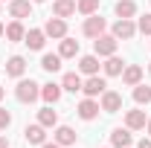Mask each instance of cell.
Segmentation results:
<instances>
[{"instance_id": "8992f818", "label": "cell", "mask_w": 151, "mask_h": 148, "mask_svg": "<svg viewBox=\"0 0 151 148\" xmlns=\"http://www.w3.org/2000/svg\"><path fill=\"white\" fill-rule=\"evenodd\" d=\"M99 102L96 99H90V96H84L81 102H78V108H76V113H78V119H84V122H93L96 116H99Z\"/></svg>"}, {"instance_id": "9c48e42d", "label": "cell", "mask_w": 151, "mask_h": 148, "mask_svg": "<svg viewBox=\"0 0 151 148\" xmlns=\"http://www.w3.org/2000/svg\"><path fill=\"white\" fill-rule=\"evenodd\" d=\"M23 139H26L29 145H44V142H47V128H44L41 122L26 125V128H23Z\"/></svg>"}, {"instance_id": "1f68e13d", "label": "cell", "mask_w": 151, "mask_h": 148, "mask_svg": "<svg viewBox=\"0 0 151 148\" xmlns=\"http://www.w3.org/2000/svg\"><path fill=\"white\" fill-rule=\"evenodd\" d=\"M41 148H64V145H58L55 139H52V142H44V145H41Z\"/></svg>"}, {"instance_id": "d4e9b609", "label": "cell", "mask_w": 151, "mask_h": 148, "mask_svg": "<svg viewBox=\"0 0 151 148\" xmlns=\"http://www.w3.org/2000/svg\"><path fill=\"white\" fill-rule=\"evenodd\" d=\"M113 12H116V18H134L137 15V3L134 0H116Z\"/></svg>"}, {"instance_id": "484cf974", "label": "cell", "mask_w": 151, "mask_h": 148, "mask_svg": "<svg viewBox=\"0 0 151 148\" xmlns=\"http://www.w3.org/2000/svg\"><path fill=\"white\" fill-rule=\"evenodd\" d=\"M61 61H64V58L58 55V52H47V55L41 58V67H44L47 73H58V70H61Z\"/></svg>"}, {"instance_id": "74e56055", "label": "cell", "mask_w": 151, "mask_h": 148, "mask_svg": "<svg viewBox=\"0 0 151 148\" xmlns=\"http://www.w3.org/2000/svg\"><path fill=\"white\" fill-rule=\"evenodd\" d=\"M148 73H151V64H148Z\"/></svg>"}, {"instance_id": "9a60e30c", "label": "cell", "mask_w": 151, "mask_h": 148, "mask_svg": "<svg viewBox=\"0 0 151 148\" xmlns=\"http://www.w3.org/2000/svg\"><path fill=\"white\" fill-rule=\"evenodd\" d=\"M131 142H134L131 128H113V131H111V145H113V148H128Z\"/></svg>"}, {"instance_id": "e0dca14e", "label": "cell", "mask_w": 151, "mask_h": 148, "mask_svg": "<svg viewBox=\"0 0 151 148\" xmlns=\"http://www.w3.org/2000/svg\"><path fill=\"white\" fill-rule=\"evenodd\" d=\"M52 15L67 20L70 15H76V0H55L52 3Z\"/></svg>"}, {"instance_id": "83f0119b", "label": "cell", "mask_w": 151, "mask_h": 148, "mask_svg": "<svg viewBox=\"0 0 151 148\" xmlns=\"http://www.w3.org/2000/svg\"><path fill=\"white\" fill-rule=\"evenodd\" d=\"M76 12H81L84 18H87V15H96V12H99V0H78V3H76Z\"/></svg>"}, {"instance_id": "603a6c76", "label": "cell", "mask_w": 151, "mask_h": 148, "mask_svg": "<svg viewBox=\"0 0 151 148\" xmlns=\"http://www.w3.org/2000/svg\"><path fill=\"white\" fill-rule=\"evenodd\" d=\"M58 55H61V58H76V55H78V41H73V38H61Z\"/></svg>"}, {"instance_id": "5b68a950", "label": "cell", "mask_w": 151, "mask_h": 148, "mask_svg": "<svg viewBox=\"0 0 151 148\" xmlns=\"http://www.w3.org/2000/svg\"><path fill=\"white\" fill-rule=\"evenodd\" d=\"M81 32H84L87 38H99V35L108 32V20L99 18V15H87V18H84V26H81Z\"/></svg>"}, {"instance_id": "7a4b0ae2", "label": "cell", "mask_w": 151, "mask_h": 148, "mask_svg": "<svg viewBox=\"0 0 151 148\" xmlns=\"http://www.w3.org/2000/svg\"><path fill=\"white\" fill-rule=\"evenodd\" d=\"M116 47H119V41L113 35H99V38H93V52L99 58H108V55H116Z\"/></svg>"}, {"instance_id": "277c9868", "label": "cell", "mask_w": 151, "mask_h": 148, "mask_svg": "<svg viewBox=\"0 0 151 148\" xmlns=\"http://www.w3.org/2000/svg\"><path fill=\"white\" fill-rule=\"evenodd\" d=\"M105 90H108V81H105L99 73H96V75H87V78L81 81V93H84V96H90V99L102 96Z\"/></svg>"}, {"instance_id": "30bf717a", "label": "cell", "mask_w": 151, "mask_h": 148, "mask_svg": "<svg viewBox=\"0 0 151 148\" xmlns=\"http://www.w3.org/2000/svg\"><path fill=\"white\" fill-rule=\"evenodd\" d=\"M61 96H64V87H61V84H55V81L41 84V99H44L47 105H58V102H61Z\"/></svg>"}, {"instance_id": "4316f807", "label": "cell", "mask_w": 151, "mask_h": 148, "mask_svg": "<svg viewBox=\"0 0 151 148\" xmlns=\"http://www.w3.org/2000/svg\"><path fill=\"white\" fill-rule=\"evenodd\" d=\"M134 102H137L139 108H142V105H148V102H151V87H148V84H142V81H139V84L134 87Z\"/></svg>"}, {"instance_id": "4fadbf2b", "label": "cell", "mask_w": 151, "mask_h": 148, "mask_svg": "<svg viewBox=\"0 0 151 148\" xmlns=\"http://www.w3.org/2000/svg\"><path fill=\"white\" fill-rule=\"evenodd\" d=\"M26 73V58L23 55H12L6 61V75H12V78H23Z\"/></svg>"}, {"instance_id": "836d02e7", "label": "cell", "mask_w": 151, "mask_h": 148, "mask_svg": "<svg viewBox=\"0 0 151 148\" xmlns=\"http://www.w3.org/2000/svg\"><path fill=\"white\" fill-rule=\"evenodd\" d=\"M145 131H148V137H151V116H148V122H145Z\"/></svg>"}, {"instance_id": "6da1fadb", "label": "cell", "mask_w": 151, "mask_h": 148, "mask_svg": "<svg viewBox=\"0 0 151 148\" xmlns=\"http://www.w3.org/2000/svg\"><path fill=\"white\" fill-rule=\"evenodd\" d=\"M15 99L20 105H32L41 99V84L32 78H18V87H15Z\"/></svg>"}, {"instance_id": "2e32d148", "label": "cell", "mask_w": 151, "mask_h": 148, "mask_svg": "<svg viewBox=\"0 0 151 148\" xmlns=\"http://www.w3.org/2000/svg\"><path fill=\"white\" fill-rule=\"evenodd\" d=\"M102 70H105V75H122V70H125V61L119 55H108L105 58V64H102Z\"/></svg>"}, {"instance_id": "7402d4cb", "label": "cell", "mask_w": 151, "mask_h": 148, "mask_svg": "<svg viewBox=\"0 0 151 148\" xmlns=\"http://www.w3.org/2000/svg\"><path fill=\"white\" fill-rule=\"evenodd\" d=\"M38 122H41L44 128H55V125H58V113L52 111V105H47V108L38 111Z\"/></svg>"}, {"instance_id": "ac0fdd59", "label": "cell", "mask_w": 151, "mask_h": 148, "mask_svg": "<svg viewBox=\"0 0 151 148\" xmlns=\"http://www.w3.org/2000/svg\"><path fill=\"white\" fill-rule=\"evenodd\" d=\"M23 44H26L29 50H44V44H47L44 29H29V32H26V38H23Z\"/></svg>"}, {"instance_id": "d6a6232c", "label": "cell", "mask_w": 151, "mask_h": 148, "mask_svg": "<svg viewBox=\"0 0 151 148\" xmlns=\"http://www.w3.org/2000/svg\"><path fill=\"white\" fill-rule=\"evenodd\" d=\"M0 148H9V139L6 137H0Z\"/></svg>"}, {"instance_id": "ffe728a7", "label": "cell", "mask_w": 151, "mask_h": 148, "mask_svg": "<svg viewBox=\"0 0 151 148\" xmlns=\"http://www.w3.org/2000/svg\"><path fill=\"white\" fill-rule=\"evenodd\" d=\"M78 70L84 75H96L99 73V55H96V52L93 55H81L78 58Z\"/></svg>"}, {"instance_id": "d6986e66", "label": "cell", "mask_w": 151, "mask_h": 148, "mask_svg": "<svg viewBox=\"0 0 151 148\" xmlns=\"http://www.w3.org/2000/svg\"><path fill=\"white\" fill-rule=\"evenodd\" d=\"M55 142L58 145H76V131L70 125H55Z\"/></svg>"}, {"instance_id": "3957f363", "label": "cell", "mask_w": 151, "mask_h": 148, "mask_svg": "<svg viewBox=\"0 0 151 148\" xmlns=\"http://www.w3.org/2000/svg\"><path fill=\"white\" fill-rule=\"evenodd\" d=\"M111 35L116 38V41H131V38L137 35V23H134V18H119L116 23H113Z\"/></svg>"}, {"instance_id": "8d00e7d4", "label": "cell", "mask_w": 151, "mask_h": 148, "mask_svg": "<svg viewBox=\"0 0 151 148\" xmlns=\"http://www.w3.org/2000/svg\"><path fill=\"white\" fill-rule=\"evenodd\" d=\"M32 3H44V0H32Z\"/></svg>"}, {"instance_id": "5bb4252c", "label": "cell", "mask_w": 151, "mask_h": 148, "mask_svg": "<svg viewBox=\"0 0 151 148\" xmlns=\"http://www.w3.org/2000/svg\"><path fill=\"white\" fill-rule=\"evenodd\" d=\"M145 122H148L145 111H125V128H131V131H142V128H145Z\"/></svg>"}, {"instance_id": "e575fe53", "label": "cell", "mask_w": 151, "mask_h": 148, "mask_svg": "<svg viewBox=\"0 0 151 148\" xmlns=\"http://www.w3.org/2000/svg\"><path fill=\"white\" fill-rule=\"evenodd\" d=\"M6 35V26H3V20H0V38Z\"/></svg>"}, {"instance_id": "52a82bcc", "label": "cell", "mask_w": 151, "mask_h": 148, "mask_svg": "<svg viewBox=\"0 0 151 148\" xmlns=\"http://www.w3.org/2000/svg\"><path fill=\"white\" fill-rule=\"evenodd\" d=\"M44 35L52 38V41L67 38V20H64V18H50L47 23H44Z\"/></svg>"}, {"instance_id": "7c38bea8", "label": "cell", "mask_w": 151, "mask_h": 148, "mask_svg": "<svg viewBox=\"0 0 151 148\" xmlns=\"http://www.w3.org/2000/svg\"><path fill=\"white\" fill-rule=\"evenodd\" d=\"M139 81H142V67H139V64H125V70H122V84L137 87Z\"/></svg>"}, {"instance_id": "4dcf8cb0", "label": "cell", "mask_w": 151, "mask_h": 148, "mask_svg": "<svg viewBox=\"0 0 151 148\" xmlns=\"http://www.w3.org/2000/svg\"><path fill=\"white\" fill-rule=\"evenodd\" d=\"M137 148H151V137H142V139L137 142Z\"/></svg>"}, {"instance_id": "ba28073f", "label": "cell", "mask_w": 151, "mask_h": 148, "mask_svg": "<svg viewBox=\"0 0 151 148\" xmlns=\"http://www.w3.org/2000/svg\"><path fill=\"white\" fill-rule=\"evenodd\" d=\"M99 108L105 113H116V111H122V93H116V90H105L102 93V102H99Z\"/></svg>"}, {"instance_id": "f546056e", "label": "cell", "mask_w": 151, "mask_h": 148, "mask_svg": "<svg viewBox=\"0 0 151 148\" xmlns=\"http://www.w3.org/2000/svg\"><path fill=\"white\" fill-rule=\"evenodd\" d=\"M9 125H12V113L6 111V108H0V131H6Z\"/></svg>"}, {"instance_id": "8fae6325", "label": "cell", "mask_w": 151, "mask_h": 148, "mask_svg": "<svg viewBox=\"0 0 151 148\" xmlns=\"http://www.w3.org/2000/svg\"><path fill=\"white\" fill-rule=\"evenodd\" d=\"M9 15L15 20H23L32 15V0H9Z\"/></svg>"}, {"instance_id": "f35d334b", "label": "cell", "mask_w": 151, "mask_h": 148, "mask_svg": "<svg viewBox=\"0 0 151 148\" xmlns=\"http://www.w3.org/2000/svg\"><path fill=\"white\" fill-rule=\"evenodd\" d=\"M128 148H131V145H128Z\"/></svg>"}, {"instance_id": "cb8c5ba5", "label": "cell", "mask_w": 151, "mask_h": 148, "mask_svg": "<svg viewBox=\"0 0 151 148\" xmlns=\"http://www.w3.org/2000/svg\"><path fill=\"white\" fill-rule=\"evenodd\" d=\"M81 81H84V78H81L78 73H64V78H61V87H64L67 93H78V90H81Z\"/></svg>"}, {"instance_id": "f1b7e54d", "label": "cell", "mask_w": 151, "mask_h": 148, "mask_svg": "<svg viewBox=\"0 0 151 148\" xmlns=\"http://www.w3.org/2000/svg\"><path fill=\"white\" fill-rule=\"evenodd\" d=\"M137 32H142V35H151V12L139 18V23H137Z\"/></svg>"}, {"instance_id": "d590c367", "label": "cell", "mask_w": 151, "mask_h": 148, "mask_svg": "<svg viewBox=\"0 0 151 148\" xmlns=\"http://www.w3.org/2000/svg\"><path fill=\"white\" fill-rule=\"evenodd\" d=\"M3 96H6V90H3V87H0V99H3Z\"/></svg>"}, {"instance_id": "44dd1931", "label": "cell", "mask_w": 151, "mask_h": 148, "mask_svg": "<svg viewBox=\"0 0 151 148\" xmlns=\"http://www.w3.org/2000/svg\"><path fill=\"white\" fill-rule=\"evenodd\" d=\"M6 41H12V44H18V41H23V38H26V29H23V23H20V20H12V23H9V26H6Z\"/></svg>"}]
</instances>
